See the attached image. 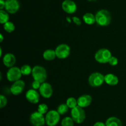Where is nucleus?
Segmentation results:
<instances>
[{
    "instance_id": "obj_10",
    "label": "nucleus",
    "mask_w": 126,
    "mask_h": 126,
    "mask_svg": "<svg viewBox=\"0 0 126 126\" xmlns=\"http://www.w3.org/2000/svg\"><path fill=\"white\" fill-rule=\"evenodd\" d=\"M39 94L44 98H49L53 94V89L49 83L44 82L41 84L39 89Z\"/></svg>"
},
{
    "instance_id": "obj_25",
    "label": "nucleus",
    "mask_w": 126,
    "mask_h": 126,
    "mask_svg": "<svg viewBox=\"0 0 126 126\" xmlns=\"http://www.w3.org/2000/svg\"><path fill=\"white\" fill-rule=\"evenodd\" d=\"M68 109V107L66 103H62L58 107L57 111L59 112L60 115H63V114H66L67 113Z\"/></svg>"
},
{
    "instance_id": "obj_19",
    "label": "nucleus",
    "mask_w": 126,
    "mask_h": 126,
    "mask_svg": "<svg viewBox=\"0 0 126 126\" xmlns=\"http://www.w3.org/2000/svg\"><path fill=\"white\" fill-rule=\"evenodd\" d=\"M43 57L44 60L47 61H52L54 60L57 57L55 51L53 49H47L43 52Z\"/></svg>"
},
{
    "instance_id": "obj_27",
    "label": "nucleus",
    "mask_w": 126,
    "mask_h": 126,
    "mask_svg": "<svg viewBox=\"0 0 126 126\" xmlns=\"http://www.w3.org/2000/svg\"><path fill=\"white\" fill-rule=\"evenodd\" d=\"M38 111L40 113L43 114H46L48 112V107L46 104L45 103H41L38 105Z\"/></svg>"
},
{
    "instance_id": "obj_5",
    "label": "nucleus",
    "mask_w": 126,
    "mask_h": 126,
    "mask_svg": "<svg viewBox=\"0 0 126 126\" xmlns=\"http://www.w3.org/2000/svg\"><path fill=\"white\" fill-rule=\"evenodd\" d=\"M46 124L47 126H56L59 124L60 114L57 110H50L46 114Z\"/></svg>"
},
{
    "instance_id": "obj_29",
    "label": "nucleus",
    "mask_w": 126,
    "mask_h": 126,
    "mask_svg": "<svg viewBox=\"0 0 126 126\" xmlns=\"http://www.w3.org/2000/svg\"><path fill=\"white\" fill-rule=\"evenodd\" d=\"M108 63L111 66H116L118 63V59L116 57L112 56L108 61Z\"/></svg>"
},
{
    "instance_id": "obj_1",
    "label": "nucleus",
    "mask_w": 126,
    "mask_h": 126,
    "mask_svg": "<svg viewBox=\"0 0 126 126\" xmlns=\"http://www.w3.org/2000/svg\"><path fill=\"white\" fill-rule=\"evenodd\" d=\"M96 23L102 27H106L110 24L111 16L110 12L106 9H101L95 14Z\"/></svg>"
},
{
    "instance_id": "obj_12",
    "label": "nucleus",
    "mask_w": 126,
    "mask_h": 126,
    "mask_svg": "<svg viewBox=\"0 0 126 126\" xmlns=\"http://www.w3.org/2000/svg\"><path fill=\"white\" fill-rule=\"evenodd\" d=\"M20 9V4L18 0H6L5 9L9 14H16Z\"/></svg>"
},
{
    "instance_id": "obj_9",
    "label": "nucleus",
    "mask_w": 126,
    "mask_h": 126,
    "mask_svg": "<svg viewBox=\"0 0 126 126\" xmlns=\"http://www.w3.org/2000/svg\"><path fill=\"white\" fill-rule=\"evenodd\" d=\"M57 57L59 59H66L70 54V47L68 44H61L55 48Z\"/></svg>"
},
{
    "instance_id": "obj_31",
    "label": "nucleus",
    "mask_w": 126,
    "mask_h": 126,
    "mask_svg": "<svg viewBox=\"0 0 126 126\" xmlns=\"http://www.w3.org/2000/svg\"><path fill=\"white\" fill-rule=\"evenodd\" d=\"M72 19H73V21L74 22V23H75L76 25L79 26L81 25V23H82V22H81V19H80L79 17H76V16H75V17H73Z\"/></svg>"
},
{
    "instance_id": "obj_8",
    "label": "nucleus",
    "mask_w": 126,
    "mask_h": 126,
    "mask_svg": "<svg viewBox=\"0 0 126 126\" xmlns=\"http://www.w3.org/2000/svg\"><path fill=\"white\" fill-rule=\"evenodd\" d=\"M22 73L20 68L17 66H12L9 68L6 74V77L7 80L10 82H15L16 81L20 79L22 77Z\"/></svg>"
},
{
    "instance_id": "obj_21",
    "label": "nucleus",
    "mask_w": 126,
    "mask_h": 126,
    "mask_svg": "<svg viewBox=\"0 0 126 126\" xmlns=\"http://www.w3.org/2000/svg\"><path fill=\"white\" fill-rule=\"evenodd\" d=\"M9 20V16L7 11H4L3 9L0 10V23L1 24H4Z\"/></svg>"
},
{
    "instance_id": "obj_34",
    "label": "nucleus",
    "mask_w": 126,
    "mask_h": 126,
    "mask_svg": "<svg viewBox=\"0 0 126 126\" xmlns=\"http://www.w3.org/2000/svg\"><path fill=\"white\" fill-rule=\"evenodd\" d=\"M3 39H4L3 35H2V34H0V42H1V43H2V42L3 41Z\"/></svg>"
},
{
    "instance_id": "obj_11",
    "label": "nucleus",
    "mask_w": 126,
    "mask_h": 126,
    "mask_svg": "<svg viewBox=\"0 0 126 126\" xmlns=\"http://www.w3.org/2000/svg\"><path fill=\"white\" fill-rule=\"evenodd\" d=\"M25 87V84L24 81L19 79L13 82L12 86H11L10 91L12 94L14 95H18L23 92Z\"/></svg>"
},
{
    "instance_id": "obj_15",
    "label": "nucleus",
    "mask_w": 126,
    "mask_h": 126,
    "mask_svg": "<svg viewBox=\"0 0 126 126\" xmlns=\"http://www.w3.org/2000/svg\"><path fill=\"white\" fill-rule=\"evenodd\" d=\"M78 105L82 108H86L91 104L92 101V98L90 95L84 94L80 96L77 99Z\"/></svg>"
},
{
    "instance_id": "obj_13",
    "label": "nucleus",
    "mask_w": 126,
    "mask_h": 126,
    "mask_svg": "<svg viewBox=\"0 0 126 126\" xmlns=\"http://www.w3.org/2000/svg\"><path fill=\"white\" fill-rule=\"evenodd\" d=\"M62 8L66 13L72 14L76 12L77 6L72 0H64L62 4Z\"/></svg>"
},
{
    "instance_id": "obj_35",
    "label": "nucleus",
    "mask_w": 126,
    "mask_h": 126,
    "mask_svg": "<svg viewBox=\"0 0 126 126\" xmlns=\"http://www.w3.org/2000/svg\"><path fill=\"white\" fill-rule=\"evenodd\" d=\"M89 1H95V0H87Z\"/></svg>"
},
{
    "instance_id": "obj_2",
    "label": "nucleus",
    "mask_w": 126,
    "mask_h": 126,
    "mask_svg": "<svg viewBox=\"0 0 126 126\" xmlns=\"http://www.w3.org/2000/svg\"><path fill=\"white\" fill-rule=\"evenodd\" d=\"M32 75L33 79L39 81L41 84L45 82L47 77L46 70L43 66L39 65H36L33 68Z\"/></svg>"
},
{
    "instance_id": "obj_14",
    "label": "nucleus",
    "mask_w": 126,
    "mask_h": 126,
    "mask_svg": "<svg viewBox=\"0 0 126 126\" xmlns=\"http://www.w3.org/2000/svg\"><path fill=\"white\" fill-rule=\"evenodd\" d=\"M39 94L35 89H30L26 92L25 97L27 100L31 103L33 104H36L39 101Z\"/></svg>"
},
{
    "instance_id": "obj_16",
    "label": "nucleus",
    "mask_w": 126,
    "mask_h": 126,
    "mask_svg": "<svg viewBox=\"0 0 126 126\" xmlns=\"http://www.w3.org/2000/svg\"><path fill=\"white\" fill-rule=\"evenodd\" d=\"M2 62L6 67H12L16 62V56L12 53H7L2 58Z\"/></svg>"
},
{
    "instance_id": "obj_4",
    "label": "nucleus",
    "mask_w": 126,
    "mask_h": 126,
    "mask_svg": "<svg viewBox=\"0 0 126 126\" xmlns=\"http://www.w3.org/2000/svg\"><path fill=\"white\" fill-rule=\"evenodd\" d=\"M112 57L110 50L106 48L99 49L95 54V59L100 63H108L110 59Z\"/></svg>"
},
{
    "instance_id": "obj_6",
    "label": "nucleus",
    "mask_w": 126,
    "mask_h": 126,
    "mask_svg": "<svg viewBox=\"0 0 126 126\" xmlns=\"http://www.w3.org/2000/svg\"><path fill=\"white\" fill-rule=\"evenodd\" d=\"M88 82L91 87H100L105 82V76L101 73H93L89 77Z\"/></svg>"
},
{
    "instance_id": "obj_26",
    "label": "nucleus",
    "mask_w": 126,
    "mask_h": 126,
    "mask_svg": "<svg viewBox=\"0 0 126 126\" xmlns=\"http://www.w3.org/2000/svg\"><path fill=\"white\" fill-rule=\"evenodd\" d=\"M21 72H22V75H24V76H28V75H30L32 73V70L33 68H32L30 65H24L20 68Z\"/></svg>"
},
{
    "instance_id": "obj_32",
    "label": "nucleus",
    "mask_w": 126,
    "mask_h": 126,
    "mask_svg": "<svg viewBox=\"0 0 126 126\" xmlns=\"http://www.w3.org/2000/svg\"><path fill=\"white\" fill-rule=\"evenodd\" d=\"M5 5H6V1L4 0H0V9L2 10L5 8Z\"/></svg>"
},
{
    "instance_id": "obj_28",
    "label": "nucleus",
    "mask_w": 126,
    "mask_h": 126,
    "mask_svg": "<svg viewBox=\"0 0 126 126\" xmlns=\"http://www.w3.org/2000/svg\"><path fill=\"white\" fill-rule=\"evenodd\" d=\"M7 103V100L6 97L3 95H0V108H3L6 106Z\"/></svg>"
},
{
    "instance_id": "obj_3",
    "label": "nucleus",
    "mask_w": 126,
    "mask_h": 126,
    "mask_svg": "<svg viewBox=\"0 0 126 126\" xmlns=\"http://www.w3.org/2000/svg\"><path fill=\"white\" fill-rule=\"evenodd\" d=\"M71 117L76 124H81L86 119V113L83 108L78 105L71 109Z\"/></svg>"
},
{
    "instance_id": "obj_30",
    "label": "nucleus",
    "mask_w": 126,
    "mask_h": 126,
    "mask_svg": "<svg viewBox=\"0 0 126 126\" xmlns=\"http://www.w3.org/2000/svg\"><path fill=\"white\" fill-rule=\"evenodd\" d=\"M41 83L39 82V81H35V80H34L33 82H32V87H33V89L36 90V89H39V87H40L41 86Z\"/></svg>"
},
{
    "instance_id": "obj_33",
    "label": "nucleus",
    "mask_w": 126,
    "mask_h": 126,
    "mask_svg": "<svg viewBox=\"0 0 126 126\" xmlns=\"http://www.w3.org/2000/svg\"><path fill=\"white\" fill-rule=\"evenodd\" d=\"M93 126H106V125H105V123H103V122L98 121L95 123Z\"/></svg>"
},
{
    "instance_id": "obj_18",
    "label": "nucleus",
    "mask_w": 126,
    "mask_h": 126,
    "mask_svg": "<svg viewBox=\"0 0 126 126\" xmlns=\"http://www.w3.org/2000/svg\"><path fill=\"white\" fill-rule=\"evenodd\" d=\"M105 125L106 126H123L121 121L114 116L108 118L105 122Z\"/></svg>"
},
{
    "instance_id": "obj_23",
    "label": "nucleus",
    "mask_w": 126,
    "mask_h": 126,
    "mask_svg": "<svg viewBox=\"0 0 126 126\" xmlns=\"http://www.w3.org/2000/svg\"><path fill=\"white\" fill-rule=\"evenodd\" d=\"M66 104L70 109H73L78 106V101L74 97H69L66 101Z\"/></svg>"
},
{
    "instance_id": "obj_22",
    "label": "nucleus",
    "mask_w": 126,
    "mask_h": 126,
    "mask_svg": "<svg viewBox=\"0 0 126 126\" xmlns=\"http://www.w3.org/2000/svg\"><path fill=\"white\" fill-rule=\"evenodd\" d=\"M3 28L4 30L6 32L10 33H12V32H13L15 30L16 27H15V25L12 22L8 21L7 22L5 23L4 24H3Z\"/></svg>"
},
{
    "instance_id": "obj_20",
    "label": "nucleus",
    "mask_w": 126,
    "mask_h": 126,
    "mask_svg": "<svg viewBox=\"0 0 126 126\" xmlns=\"http://www.w3.org/2000/svg\"><path fill=\"white\" fill-rule=\"evenodd\" d=\"M84 22L85 23L89 25H91L94 24L95 22H96L95 20V16L93 14L91 13V12H87L82 17Z\"/></svg>"
},
{
    "instance_id": "obj_7",
    "label": "nucleus",
    "mask_w": 126,
    "mask_h": 126,
    "mask_svg": "<svg viewBox=\"0 0 126 126\" xmlns=\"http://www.w3.org/2000/svg\"><path fill=\"white\" fill-rule=\"evenodd\" d=\"M30 122L33 126H44L46 124V119L44 114L37 111L31 114Z\"/></svg>"
},
{
    "instance_id": "obj_24",
    "label": "nucleus",
    "mask_w": 126,
    "mask_h": 126,
    "mask_svg": "<svg viewBox=\"0 0 126 126\" xmlns=\"http://www.w3.org/2000/svg\"><path fill=\"white\" fill-rule=\"evenodd\" d=\"M74 122L73 119H72L71 117H65L62 119L61 122L62 126H74Z\"/></svg>"
},
{
    "instance_id": "obj_17",
    "label": "nucleus",
    "mask_w": 126,
    "mask_h": 126,
    "mask_svg": "<svg viewBox=\"0 0 126 126\" xmlns=\"http://www.w3.org/2000/svg\"><path fill=\"white\" fill-rule=\"evenodd\" d=\"M105 82L110 86H116L119 82V79L116 75L108 73L105 76Z\"/></svg>"
}]
</instances>
